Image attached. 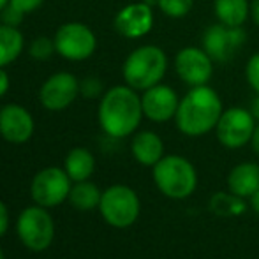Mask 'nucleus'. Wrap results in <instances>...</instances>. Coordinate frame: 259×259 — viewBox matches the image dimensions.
<instances>
[{"mask_svg":"<svg viewBox=\"0 0 259 259\" xmlns=\"http://www.w3.org/2000/svg\"><path fill=\"white\" fill-rule=\"evenodd\" d=\"M222 111V101L211 87H191L180 99L175 122L182 134L199 138L217 127Z\"/></svg>","mask_w":259,"mask_h":259,"instance_id":"obj_1","label":"nucleus"},{"mask_svg":"<svg viewBox=\"0 0 259 259\" xmlns=\"http://www.w3.org/2000/svg\"><path fill=\"white\" fill-rule=\"evenodd\" d=\"M138 90L129 85H116L103 96L99 104V123L111 138L131 136L140 127L143 106Z\"/></svg>","mask_w":259,"mask_h":259,"instance_id":"obj_2","label":"nucleus"},{"mask_svg":"<svg viewBox=\"0 0 259 259\" xmlns=\"http://www.w3.org/2000/svg\"><path fill=\"white\" fill-rule=\"evenodd\" d=\"M167 71V57L159 46L145 45L129 53L123 62V79L134 90H148L160 83Z\"/></svg>","mask_w":259,"mask_h":259,"instance_id":"obj_3","label":"nucleus"},{"mask_svg":"<svg viewBox=\"0 0 259 259\" xmlns=\"http://www.w3.org/2000/svg\"><path fill=\"white\" fill-rule=\"evenodd\" d=\"M152 169L157 189L169 199H185L198 187L196 167L182 155H164Z\"/></svg>","mask_w":259,"mask_h":259,"instance_id":"obj_4","label":"nucleus"},{"mask_svg":"<svg viewBox=\"0 0 259 259\" xmlns=\"http://www.w3.org/2000/svg\"><path fill=\"white\" fill-rule=\"evenodd\" d=\"M99 211L109 226L125 229L138 221L141 203L138 194L127 185H111L103 192Z\"/></svg>","mask_w":259,"mask_h":259,"instance_id":"obj_5","label":"nucleus"},{"mask_svg":"<svg viewBox=\"0 0 259 259\" xmlns=\"http://www.w3.org/2000/svg\"><path fill=\"white\" fill-rule=\"evenodd\" d=\"M16 233L21 243L34 252H42L53 243L55 224L45 206H28L16 221Z\"/></svg>","mask_w":259,"mask_h":259,"instance_id":"obj_6","label":"nucleus"},{"mask_svg":"<svg viewBox=\"0 0 259 259\" xmlns=\"http://www.w3.org/2000/svg\"><path fill=\"white\" fill-rule=\"evenodd\" d=\"M256 123L257 122L250 109L229 108L222 111L217 127H215V134L222 147L236 150V148H242L247 143H250Z\"/></svg>","mask_w":259,"mask_h":259,"instance_id":"obj_7","label":"nucleus"},{"mask_svg":"<svg viewBox=\"0 0 259 259\" xmlns=\"http://www.w3.org/2000/svg\"><path fill=\"white\" fill-rule=\"evenodd\" d=\"M72 189V180L67 171L62 167H46L34 177L30 185L32 199L35 205L53 208L69 199Z\"/></svg>","mask_w":259,"mask_h":259,"instance_id":"obj_8","label":"nucleus"},{"mask_svg":"<svg viewBox=\"0 0 259 259\" xmlns=\"http://www.w3.org/2000/svg\"><path fill=\"white\" fill-rule=\"evenodd\" d=\"M247 34L243 27H229L224 23H213L205 30L201 48L215 64L229 62L243 46Z\"/></svg>","mask_w":259,"mask_h":259,"instance_id":"obj_9","label":"nucleus"},{"mask_svg":"<svg viewBox=\"0 0 259 259\" xmlns=\"http://www.w3.org/2000/svg\"><path fill=\"white\" fill-rule=\"evenodd\" d=\"M55 48L60 57L72 62L87 60L97 48V39L92 28L78 21L65 23L55 34Z\"/></svg>","mask_w":259,"mask_h":259,"instance_id":"obj_10","label":"nucleus"},{"mask_svg":"<svg viewBox=\"0 0 259 259\" xmlns=\"http://www.w3.org/2000/svg\"><path fill=\"white\" fill-rule=\"evenodd\" d=\"M215 62L208 57V53L198 46L182 48L175 57V71L178 78L189 87L208 85L213 74Z\"/></svg>","mask_w":259,"mask_h":259,"instance_id":"obj_11","label":"nucleus"},{"mask_svg":"<svg viewBox=\"0 0 259 259\" xmlns=\"http://www.w3.org/2000/svg\"><path fill=\"white\" fill-rule=\"evenodd\" d=\"M79 94V81L71 72H57L42 83L39 90L41 104L50 111H62L74 103Z\"/></svg>","mask_w":259,"mask_h":259,"instance_id":"obj_12","label":"nucleus"},{"mask_svg":"<svg viewBox=\"0 0 259 259\" xmlns=\"http://www.w3.org/2000/svg\"><path fill=\"white\" fill-rule=\"evenodd\" d=\"M154 27V11L152 4L136 2L120 9L115 16V28L127 39L145 37Z\"/></svg>","mask_w":259,"mask_h":259,"instance_id":"obj_13","label":"nucleus"},{"mask_svg":"<svg viewBox=\"0 0 259 259\" xmlns=\"http://www.w3.org/2000/svg\"><path fill=\"white\" fill-rule=\"evenodd\" d=\"M178 104H180V99H178L177 92L171 87L162 85V83L150 87L141 96L143 115L155 123H162L175 118Z\"/></svg>","mask_w":259,"mask_h":259,"instance_id":"obj_14","label":"nucleus"},{"mask_svg":"<svg viewBox=\"0 0 259 259\" xmlns=\"http://www.w3.org/2000/svg\"><path fill=\"white\" fill-rule=\"evenodd\" d=\"M34 134V118L20 104H7L0 109V136L14 145L27 143Z\"/></svg>","mask_w":259,"mask_h":259,"instance_id":"obj_15","label":"nucleus"},{"mask_svg":"<svg viewBox=\"0 0 259 259\" xmlns=\"http://www.w3.org/2000/svg\"><path fill=\"white\" fill-rule=\"evenodd\" d=\"M131 152L141 166L154 167L164 157V143L154 131H141L133 138Z\"/></svg>","mask_w":259,"mask_h":259,"instance_id":"obj_16","label":"nucleus"},{"mask_svg":"<svg viewBox=\"0 0 259 259\" xmlns=\"http://www.w3.org/2000/svg\"><path fill=\"white\" fill-rule=\"evenodd\" d=\"M229 192L240 198H250L259 189V166L256 162H240L228 175Z\"/></svg>","mask_w":259,"mask_h":259,"instance_id":"obj_17","label":"nucleus"},{"mask_svg":"<svg viewBox=\"0 0 259 259\" xmlns=\"http://www.w3.org/2000/svg\"><path fill=\"white\" fill-rule=\"evenodd\" d=\"M213 11L219 23L229 27H243L249 20V0H213Z\"/></svg>","mask_w":259,"mask_h":259,"instance_id":"obj_18","label":"nucleus"},{"mask_svg":"<svg viewBox=\"0 0 259 259\" xmlns=\"http://www.w3.org/2000/svg\"><path fill=\"white\" fill-rule=\"evenodd\" d=\"M64 169L71 177L72 182H83L89 180L92 173L96 171V157L87 148H72L65 157Z\"/></svg>","mask_w":259,"mask_h":259,"instance_id":"obj_19","label":"nucleus"},{"mask_svg":"<svg viewBox=\"0 0 259 259\" xmlns=\"http://www.w3.org/2000/svg\"><path fill=\"white\" fill-rule=\"evenodd\" d=\"M23 35L16 27L0 25V67L13 64L23 52Z\"/></svg>","mask_w":259,"mask_h":259,"instance_id":"obj_20","label":"nucleus"},{"mask_svg":"<svg viewBox=\"0 0 259 259\" xmlns=\"http://www.w3.org/2000/svg\"><path fill=\"white\" fill-rule=\"evenodd\" d=\"M101 196H103V192L99 191V187L96 184H92L89 180H83V182H74V185L71 189V194H69V201H71V205L76 210L90 211L94 208H99Z\"/></svg>","mask_w":259,"mask_h":259,"instance_id":"obj_21","label":"nucleus"},{"mask_svg":"<svg viewBox=\"0 0 259 259\" xmlns=\"http://www.w3.org/2000/svg\"><path fill=\"white\" fill-rule=\"evenodd\" d=\"M210 210L221 217H233V215H240L242 211H245V203H243V198L235 196L233 192H219L211 196Z\"/></svg>","mask_w":259,"mask_h":259,"instance_id":"obj_22","label":"nucleus"},{"mask_svg":"<svg viewBox=\"0 0 259 259\" xmlns=\"http://www.w3.org/2000/svg\"><path fill=\"white\" fill-rule=\"evenodd\" d=\"M155 4L166 16L180 20V18L187 16L191 13L194 0H155Z\"/></svg>","mask_w":259,"mask_h":259,"instance_id":"obj_23","label":"nucleus"},{"mask_svg":"<svg viewBox=\"0 0 259 259\" xmlns=\"http://www.w3.org/2000/svg\"><path fill=\"white\" fill-rule=\"evenodd\" d=\"M28 52H30V57L35 58V60H48L53 55V52H57V48H55V39H50V37L34 39Z\"/></svg>","mask_w":259,"mask_h":259,"instance_id":"obj_24","label":"nucleus"},{"mask_svg":"<svg viewBox=\"0 0 259 259\" xmlns=\"http://www.w3.org/2000/svg\"><path fill=\"white\" fill-rule=\"evenodd\" d=\"M245 76L247 81H249L250 89L256 94H259V53H254L252 57L249 58L245 67Z\"/></svg>","mask_w":259,"mask_h":259,"instance_id":"obj_25","label":"nucleus"},{"mask_svg":"<svg viewBox=\"0 0 259 259\" xmlns=\"http://www.w3.org/2000/svg\"><path fill=\"white\" fill-rule=\"evenodd\" d=\"M23 11H20L18 7H14L13 4H7L2 9V21L4 25H9V27H18V25L23 21Z\"/></svg>","mask_w":259,"mask_h":259,"instance_id":"obj_26","label":"nucleus"},{"mask_svg":"<svg viewBox=\"0 0 259 259\" xmlns=\"http://www.w3.org/2000/svg\"><path fill=\"white\" fill-rule=\"evenodd\" d=\"M101 90H103V83H101L99 79H96V78L83 79L81 85H79V92H81L85 97H89V99L97 97L101 94Z\"/></svg>","mask_w":259,"mask_h":259,"instance_id":"obj_27","label":"nucleus"},{"mask_svg":"<svg viewBox=\"0 0 259 259\" xmlns=\"http://www.w3.org/2000/svg\"><path fill=\"white\" fill-rule=\"evenodd\" d=\"M42 2H45V0H11V4H13L14 7H18L20 11H23L25 14L35 11Z\"/></svg>","mask_w":259,"mask_h":259,"instance_id":"obj_28","label":"nucleus"},{"mask_svg":"<svg viewBox=\"0 0 259 259\" xmlns=\"http://www.w3.org/2000/svg\"><path fill=\"white\" fill-rule=\"evenodd\" d=\"M7 228H9V211H7V206L4 205L2 199H0V238L7 233Z\"/></svg>","mask_w":259,"mask_h":259,"instance_id":"obj_29","label":"nucleus"},{"mask_svg":"<svg viewBox=\"0 0 259 259\" xmlns=\"http://www.w3.org/2000/svg\"><path fill=\"white\" fill-rule=\"evenodd\" d=\"M9 85H11V79L7 76V72L4 71V67H0V97H4L9 90Z\"/></svg>","mask_w":259,"mask_h":259,"instance_id":"obj_30","label":"nucleus"},{"mask_svg":"<svg viewBox=\"0 0 259 259\" xmlns=\"http://www.w3.org/2000/svg\"><path fill=\"white\" fill-rule=\"evenodd\" d=\"M249 18L252 20V23L256 25V27H259V0H252V2H250Z\"/></svg>","mask_w":259,"mask_h":259,"instance_id":"obj_31","label":"nucleus"},{"mask_svg":"<svg viewBox=\"0 0 259 259\" xmlns=\"http://www.w3.org/2000/svg\"><path fill=\"white\" fill-rule=\"evenodd\" d=\"M250 147H252L254 154L259 155V122L256 123V129H254V134L250 138Z\"/></svg>","mask_w":259,"mask_h":259,"instance_id":"obj_32","label":"nucleus"},{"mask_svg":"<svg viewBox=\"0 0 259 259\" xmlns=\"http://www.w3.org/2000/svg\"><path fill=\"white\" fill-rule=\"evenodd\" d=\"M250 113L254 115L256 122H259V94H256V97L252 99V104H250Z\"/></svg>","mask_w":259,"mask_h":259,"instance_id":"obj_33","label":"nucleus"},{"mask_svg":"<svg viewBox=\"0 0 259 259\" xmlns=\"http://www.w3.org/2000/svg\"><path fill=\"white\" fill-rule=\"evenodd\" d=\"M250 206H252V210L256 211V213H259V189L256 192H254L252 196H250Z\"/></svg>","mask_w":259,"mask_h":259,"instance_id":"obj_34","label":"nucleus"},{"mask_svg":"<svg viewBox=\"0 0 259 259\" xmlns=\"http://www.w3.org/2000/svg\"><path fill=\"white\" fill-rule=\"evenodd\" d=\"M9 2H11V0H0V11H2L4 7H6V6H7V4H9Z\"/></svg>","mask_w":259,"mask_h":259,"instance_id":"obj_35","label":"nucleus"},{"mask_svg":"<svg viewBox=\"0 0 259 259\" xmlns=\"http://www.w3.org/2000/svg\"><path fill=\"white\" fill-rule=\"evenodd\" d=\"M0 259H6V256H4V250H2V247H0Z\"/></svg>","mask_w":259,"mask_h":259,"instance_id":"obj_36","label":"nucleus"},{"mask_svg":"<svg viewBox=\"0 0 259 259\" xmlns=\"http://www.w3.org/2000/svg\"><path fill=\"white\" fill-rule=\"evenodd\" d=\"M143 2H148V4H154L155 0H143Z\"/></svg>","mask_w":259,"mask_h":259,"instance_id":"obj_37","label":"nucleus"}]
</instances>
